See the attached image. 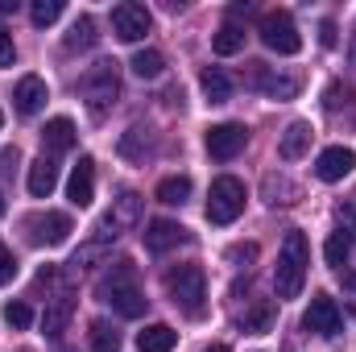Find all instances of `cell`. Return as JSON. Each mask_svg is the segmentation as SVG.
Wrapping results in <instances>:
<instances>
[{
	"label": "cell",
	"instance_id": "cell-1",
	"mask_svg": "<svg viewBox=\"0 0 356 352\" xmlns=\"http://www.w3.org/2000/svg\"><path fill=\"white\" fill-rule=\"evenodd\" d=\"M99 303H108L116 315H124V319H137V315H145V294H141V286H137V265L129 262V257H120V262L112 265L104 278H99Z\"/></svg>",
	"mask_w": 356,
	"mask_h": 352
},
{
	"label": "cell",
	"instance_id": "cell-2",
	"mask_svg": "<svg viewBox=\"0 0 356 352\" xmlns=\"http://www.w3.org/2000/svg\"><path fill=\"white\" fill-rule=\"evenodd\" d=\"M307 265H311V245L307 237L294 228L286 232L282 249H277V265H273V294L277 298H298L302 282H307Z\"/></svg>",
	"mask_w": 356,
	"mask_h": 352
},
{
	"label": "cell",
	"instance_id": "cell-3",
	"mask_svg": "<svg viewBox=\"0 0 356 352\" xmlns=\"http://www.w3.org/2000/svg\"><path fill=\"white\" fill-rule=\"evenodd\" d=\"M166 290H170V303L182 315H191V319L203 315V303H207V273H203V265H175L166 273Z\"/></svg>",
	"mask_w": 356,
	"mask_h": 352
},
{
	"label": "cell",
	"instance_id": "cell-4",
	"mask_svg": "<svg viewBox=\"0 0 356 352\" xmlns=\"http://www.w3.org/2000/svg\"><path fill=\"white\" fill-rule=\"evenodd\" d=\"M245 182L232 175H220L211 182V195H207V220L211 224H236L241 211H245Z\"/></svg>",
	"mask_w": 356,
	"mask_h": 352
},
{
	"label": "cell",
	"instance_id": "cell-5",
	"mask_svg": "<svg viewBox=\"0 0 356 352\" xmlns=\"http://www.w3.org/2000/svg\"><path fill=\"white\" fill-rule=\"evenodd\" d=\"M79 91H83L91 112L112 108L120 99V71H116V63H95V67H88L83 79H79Z\"/></svg>",
	"mask_w": 356,
	"mask_h": 352
},
{
	"label": "cell",
	"instance_id": "cell-6",
	"mask_svg": "<svg viewBox=\"0 0 356 352\" xmlns=\"http://www.w3.org/2000/svg\"><path fill=\"white\" fill-rule=\"evenodd\" d=\"M261 42H266L273 54H298L302 50V33L294 25V17L286 8H273L261 17Z\"/></svg>",
	"mask_w": 356,
	"mask_h": 352
},
{
	"label": "cell",
	"instance_id": "cell-7",
	"mask_svg": "<svg viewBox=\"0 0 356 352\" xmlns=\"http://www.w3.org/2000/svg\"><path fill=\"white\" fill-rule=\"evenodd\" d=\"M149 25H154V17H149V8L137 4V0H120V4L112 8V33H116L120 42H141V38L149 33Z\"/></svg>",
	"mask_w": 356,
	"mask_h": 352
},
{
	"label": "cell",
	"instance_id": "cell-8",
	"mask_svg": "<svg viewBox=\"0 0 356 352\" xmlns=\"http://www.w3.org/2000/svg\"><path fill=\"white\" fill-rule=\"evenodd\" d=\"M245 145H249V129L236 125V120H224V125L207 129V154L216 162H232L236 154H245Z\"/></svg>",
	"mask_w": 356,
	"mask_h": 352
},
{
	"label": "cell",
	"instance_id": "cell-9",
	"mask_svg": "<svg viewBox=\"0 0 356 352\" xmlns=\"http://www.w3.org/2000/svg\"><path fill=\"white\" fill-rule=\"evenodd\" d=\"M302 328L315 332V336H336V332L344 328V311H340V303H336L332 294H315L311 307L302 311Z\"/></svg>",
	"mask_w": 356,
	"mask_h": 352
},
{
	"label": "cell",
	"instance_id": "cell-10",
	"mask_svg": "<svg viewBox=\"0 0 356 352\" xmlns=\"http://www.w3.org/2000/svg\"><path fill=\"white\" fill-rule=\"evenodd\" d=\"M46 99H50V88H46L42 75H21V79H17V88H13V108H17L21 116H38V112L46 108Z\"/></svg>",
	"mask_w": 356,
	"mask_h": 352
},
{
	"label": "cell",
	"instance_id": "cell-11",
	"mask_svg": "<svg viewBox=\"0 0 356 352\" xmlns=\"http://www.w3.org/2000/svg\"><path fill=\"white\" fill-rule=\"evenodd\" d=\"M253 67V88H261L269 99H294L302 91V79L298 75H282V71H269L261 63H249Z\"/></svg>",
	"mask_w": 356,
	"mask_h": 352
},
{
	"label": "cell",
	"instance_id": "cell-12",
	"mask_svg": "<svg viewBox=\"0 0 356 352\" xmlns=\"http://www.w3.org/2000/svg\"><path fill=\"white\" fill-rule=\"evenodd\" d=\"M25 228H33V245H63L75 228H71V216L67 211H46V216H29V224Z\"/></svg>",
	"mask_w": 356,
	"mask_h": 352
},
{
	"label": "cell",
	"instance_id": "cell-13",
	"mask_svg": "<svg viewBox=\"0 0 356 352\" xmlns=\"http://www.w3.org/2000/svg\"><path fill=\"white\" fill-rule=\"evenodd\" d=\"M356 166V154L348 145H327L319 158H315V175L323 178V182H340V178H348Z\"/></svg>",
	"mask_w": 356,
	"mask_h": 352
},
{
	"label": "cell",
	"instance_id": "cell-14",
	"mask_svg": "<svg viewBox=\"0 0 356 352\" xmlns=\"http://www.w3.org/2000/svg\"><path fill=\"white\" fill-rule=\"evenodd\" d=\"M141 211H145V199L124 186V191L112 199V211L104 216V224H112V228H133V224H141Z\"/></svg>",
	"mask_w": 356,
	"mask_h": 352
},
{
	"label": "cell",
	"instance_id": "cell-15",
	"mask_svg": "<svg viewBox=\"0 0 356 352\" xmlns=\"http://www.w3.org/2000/svg\"><path fill=\"white\" fill-rule=\"evenodd\" d=\"M71 315H75V294H71V290L54 294V298H50V307H46V315H42V332H46L50 340H58V336L67 332Z\"/></svg>",
	"mask_w": 356,
	"mask_h": 352
},
{
	"label": "cell",
	"instance_id": "cell-16",
	"mask_svg": "<svg viewBox=\"0 0 356 352\" xmlns=\"http://www.w3.org/2000/svg\"><path fill=\"white\" fill-rule=\"evenodd\" d=\"M186 241V228L175 224V220H149L145 224V249L149 253H166V249H175Z\"/></svg>",
	"mask_w": 356,
	"mask_h": 352
},
{
	"label": "cell",
	"instance_id": "cell-17",
	"mask_svg": "<svg viewBox=\"0 0 356 352\" xmlns=\"http://www.w3.org/2000/svg\"><path fill=\"white\" fill-rule=\"evenodd\" d=\"M311 137H315L311 120H290L286 133H282V141H277V154H282L286 162H298V158L311 150Z\"/></svg>",
	"mask_w": 356,
	"mask_h": 352
},
{
	"label": "cell",
	"instance_id": "cell-18",
	"mask_svg": "<svg viewBox=\"0 0 356 352\" xmlns=\"http://www.w3.org/2000/svg\"><path fill=\"white\" fill-rule=\"evenodd\" d=\"M67 199H71L75 207H88L91 199H95V162H91V158H79V166L71 170Z\"/></svg>",
	"mask_w": 356,
	"mask_h": 352
},
{
	"label": "cell",
	"instance_id": "cell-19",
	"mask_svg": "<svg viewBox=\"0 0 356 352\" xmlns=\"http://www.w3.org/2000/svg\"><path fill=\"white\" fill-rule=\"evenodd\" d=\"M25 182H29V195H33V199H50V191L58 186V162H54V158H46V154H42V158H33Z\"/></svg>",
	"mask_w": 356,
	"mask_h": 352
},
{
	"label": "cell",
	"instance_id": "cell-20",
	"mask_svg": "<svg viewBox=\"0 0 356 352\" xmlns=\"http://www.w3.org/2000/svg\"><path fill=\"white\" fill-rule=\"evenodd\" d=\"M75 125L67 120V116H54V120H46V129H42V145L50 150V154H67V150H75Z\"/></svg>",
	"mask_w": 356,
	"mask_h": 352
},
{
	"label": "cell",
	"instance_id": "cell-21",
	"mask_svg": "<svg viewBox=\"0 0 356 352\" xmlns=\"http://www.w3.org/2000/svg\"><path fill=\"white\" fill-rule=\"evenodd\" d=\"M273 323H277V303L273 298H257L253 307H249V315H245V332L249 336H266V332H273Z\"/></svg>",
	"mask_w": 356,
	"mask_h": 352
},
{
	"label": "cell",
	"instance_id": "cell-22",
	"mask_svg": "<svg viewBox=\"0 0 356 352\" xmlns=\"http://www.w3.org/2000/svg\"><path fill=\"white\" fill-rule=\"evenodd\" d=\"M178 332L170 323H149L145 332H137V349L141 352H175Z\"/></svg>",
	"mask_w": 356,
	"mask_h": 352
},
{
	"label": "cell",
	"instance_id": "cell-23",
	"mask_svg": "<svg viewBox=\"0 0 356 352\" xmlns=\"http://www.w3.org/2000/svg\"><path fill=\"white\" fill-rule=\"evenodd\" d=\"M199 88L207 95V104H228V99H232V79H228L220 67H207V71L199 75Z\"/></svg>",
	"mask_w": 356,
	"mask_h": 352
},
{
	"label": "cell",
	"instance_id": "cell-24",
	"mask_svg": "<svg viewBox=\"0 0 356 352\" xmlns=\"http://www.w3.org/2000/svg\"><path fill=\"white\" fill-rule=\"evenodd\" d=\"M211 50H216L220 58L241 54V50H245V29H241V25H232V21H224V25L216 29V38H211Z\"/></svg>",
	"mask_w": 356,
	"mask_h": 352
},
{
	"label": "cell",
	"instance_id": "cell-25",
	"mask_svg": "<svg viewBox=\"0 0 356 352\" xmlns=\"http://www.w3.org/2000/svg\"><path fill=\"white\" fill-rule=\"evenodd\" d=\"M154 150V137H149V129L145 125H133L124 137H120V154L129 158V162H145V154Z\"/></svg>",
	"mask_w": 356,
	"mask_h": 352
},
{
	"label": "cell",
	"instance_id": "cell-26",
	"mask_svg": "<svg viewBox=\"0 0 356 352\" xmlns=\"http://www.w3.org/2000/svg\"><path fill=\"white\" fill-rule=\"evenodd\" d=\"M353 241H356V232H348V228H340V232H332V237H327L323 257H327V265H332V269H344V265H348Z\"/></svg>",
	"mask_w": 356,
	"mask_h": 352
},
{
	"label": "cell",
	"instance_id": "cell-27",
	"mask_svg": "<svg viewBox=\"0 0 356 352\" xmlns=\"http://www.w3.org/2000/svg\"><path fill=\"white\" fill-rule=\"evenodd\" d=\"M88 340H91V352H120V332L108 319H91Z\"/></svg>",
	"mask_w": 356,
	"mask_h": 352
},
{
	"label": "cell",
	"instance_id": "cell-28",
	"mask_svg": "<svg viewBox=\"0 0 356 352\" xmlns=\"http://www.w3.org/2000/svg\"><path fill=\"white\" fill-rule=\"evenodd\" d=\"M191 199V178L186 175H170L158 182V203H166V207H182Z\"/></svg>",
	"mask_w": 356,
	"mask_h": 352
},
{
	"label": "cell",
	"instance_id": "cell-29",
	"mask_svg": "<svg viewBox=\"0 0 356 352\" xmlns=\"http://www.w3.org/2000/svg\"><path fill=\"white\" fill-rule=\"evenodd\" d=\"M129 67H133L137 79H158V75L166 71V58H162L158 50H137V54L129 58Z\"/></svg>",
	"mask_w": 356,
	"mask_h": 352
},
{
	"label": "cell",
	"instance_id": "cell-30",
	"mask_svg": "<svg viewBox=\"0 0 356 352\" xmlns=\"http://www.w3.org/2000/svg\"><path fill=\"white\" fill-rule=\"evenodd\" d=\"M95 42H99L95 21H91V17H75V25H71V33H67V50H91Z\"/></svg>",
	"mask_w": 356,
	"mask_h": 352
},
{
	"label": "cell",
	"instance_id": "cell-31",
	"mask_svg": "<svg viewBox=\"0 0 356 352\" xmlns=\"http://www.w3.org/2000/svg\"><path fill=\"white\" fill-rule=\"evenodd\" d=\"M266 199L269 203H294V199H298V186H294L290 178L266 175Z\"/></svg>",
	"mask_w": 356,
	"mask_h": 352
},
{
	"label": "cell",
	"instance_id": "cell-32",
	"mask_svg": "<svg viewBox=\"0 0 356 352\" xmlns=\"http://www.w3.org/2000/svg\"><path fill=\"white\" fill-rule=\"evenodd\" d=\"M29 17H33V25H38V29H46V25H54V21L63 17V0H33Z\"/></svg>",
	"mask_w": 356,
	"mask_h": 352
},
{
	"label": "cell",
	"instance_id": "cell-33",
	"mask_svg": "<svg viewBox=\"0 0 356 352\" xmlns=\"http://www.w3.org/2000/svg\"><path fill=\"white\" fill-rule=\"evenodd\" d=\"M4 323L17 328V332L29 328V323H33V307H29V303H4Z\"/></svg>",
	"mask_w": 356,
	"mask_h": 352
},
{
	"label": "cell",
	"instance_id": "cell-34",
	"mask_svg": "<svg viewBox=\"0 0 356 352\" xmlns=\"http://www.w3.org/2000/svg\"><path fill=\"white\" fill-rule=\"evenodd\" d=\"M13 278H17V257H13V249L0 241V286L13 282Z\"/></svg>",
	"mask_w": 356,
	"mask_h": 352
},
{
	"label": "cell",
	"instance_id": "cell-35",
	"mask_svg": "<svg viewBox=\"0 0 356 352\" xmlns=\"http://www.w3.org/2000/svg\"><path fill=\"white\" fill-rule=\"evenodd\" d=\"M17 63V46H13V38L0 29V67H13Z\"/></svg>",
	"mask_w": 356,
	"mask_h": 352
},
{
	"label": "cell",
	"instance_id": "cell-36",
	"mask_svg": "<svg viewBox=\"0 0 356 352\" xmlns=\"http://www.w3.org/2000/svg\"><path fill=\"white\" fill-rule=\"evenodd\" d=\"M257 257V245H232L228 249V262H253Z\"/></svg>",
	"mask_w": 356,
	"mask_h": 352
},
{
	"label": "cell",
	"instance_id": "cell-37",
	"mask_svg": "<svg viewBox=\"0 0 356 352\" xmlns=\"http://www.w3.org/2000/svg\"><path fill=\"white\" fill-rule=\"evenodd\" d=\"M336 216L344 220V228H348V232L356 228V207H353V203H340V207H336Z\"/></svg>",
	"mask_w": 356,
	"mask_h": 352
},
{
	"label": "cell",
	"instance_id": "cell-38",
	"mask_svg": "<svg viewBox=\"0 0 356 352\" xmlns=\"http://www.w3.org/2000/svg\"><path fill=\"white\" fill-rule=\"evenodd\" d=\"M319 42H323L327 50L336 46V21H323V25H319Z\"/></svg>",
	"mask_w": 356,
	"mask_h": 352
},
{
	"label": "cell",
	"instance_id": "cell-39",
	"mask_svg": "<svg viewBox=\"0 0 356 352\" xmlns=\"http://www.w3.org/2000/svg\"><path fill=\"white\" fill-rule=\"evenodd\" d=\"M336 104H340V83H332V88H327V108H336Z\"/></svg>",
	"mask_w": 356,
	"mask_h": 352
},
{
	"label": "cell",
	"instance_id": "cell-40",
	"mask_svg": "<svg viewBox=\"0 0 356 352\" xmlns=\"http://www.w3.org/2000/svg\"><path fill=\"white\" fill-rule=\"evenodd\" d=\"M207 352H228V349H224V344H211V349H207Z\"/></svg>",
	"mask_w": 356,
	"mask_h": 352
},
{
	"label": "cell",
	"instance_id": "cell-41",
	"mask_svg": "<svg viewBox=\"0 0 356 352\" xmlns=\"http://www.w3.org/2000/svg\"><path fill=\"white\" fill-rule=\"evenodd\" d=\"M4 211H8V203H4V195H0V216H4Z\"/></svg>",
	"mask_w": 356,
	"mask_h": 352
},
{
	"label": "cell",
	"instance_id": "cell-42",
	"mask_svg": "<svg viewBox=\"0 0 356 352\" xmlns=\"http://www.w3.org/2000/svg\"><path fill=\"white\" fill-rule=\"evenodd\" d=\"M353 63H356V46H353Z\"/></svg>",
	"mask_w": 356,
	"mask_h": 352
},
{
	"label": "cell",
	"instance_id": "cell-43",
	"mask_svg": "<svg viewBox=\"0 0 356 352\" xmlns=\"http://www.w3.org/2000/svg\"><path fill=\"white\" fill-rule=\"evenodd\" d=\"M0 125H4V112H0Z\"/></svg>",
	"mask_w": 356,
	"mask_h": 352
}]
</instances>
